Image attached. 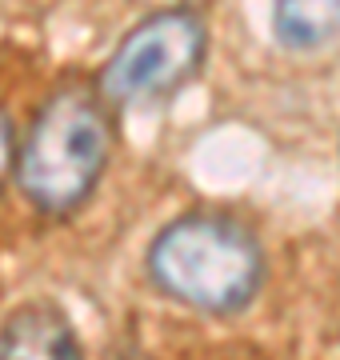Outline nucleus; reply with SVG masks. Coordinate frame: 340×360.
Instances as JSON below:
<instances>
[{"instance_id": "nucleus-5", "label": "nucleus", "mask_w": 340, "mask_h": 360, "mask_svg": "<svg viewBox=\"0 0 340 360\" xmlns=\"http://www.w3.org/2000/svg\"><path fill=\"white\" fill-rule=\"evenodd\" d=\"M273 37L288 52H320L340 40V0H273Z\"/></svg>"}, {"instance_id": "nucleus-7", "label": "nucleus", "mask_w": 340, "mask_h": 360, "mask_svg": "<svg viewBox=\"0 0 340 360\" xmlns=\"http://www.w3.org/2000/svg\"><path fill=\"white\" fill-rule=\"evenodd\" d=\"M181 4H200V0H181Z\"/></svg>"}, {"instance_id": "nucleus-2", "label": "nucleus", "mask_w": 340, "mask_h": 360, "mask_svg": "<svg viewBox=\"0 0 340 360\" xmlns=\"http://www.w3.org/2000/svg\"><path fill=\"white\" fill-rule=\"evenodd\" d=\"M144 276L181 309L236 316L261 296L268 260L244 220L228 212H184L148 240Z\"/></svg>"}, {"instance_id": "nucleus-1", "label": "nucleus", "mask_w": 340, "mask_h": 360, "mask_svg": "<svg viewBox=\"0 0 340 360\" xmlns=\"http://www.w3.org/2000/svg\"><path fill=\"white\" fill-rule=\"evenodd\" d=\"M117 153V112L92 84H60L16 136L13 180L48 220H68L89 205Z\"/></svg>"}, {"instance_id": "nucleus-4", "label": "nucleus", "mask_w": 340, "mask_h": 360, "mask_svg": "<svg viewBox=\"0 0 340 360\" xmlns=\"http://www.w3.org/2000/svg\"><path fill=\"white\" fill-rule=\"evenodd\" d=\"M77 328L53 300H25L0 324V356H80Z\"/></svg>"}, {"instance_id": "nucleus-3", "label": "nucleus", "mask_w": 340, "mask_h": 360, "mask_svg": "<svg viewBox=\"0 0 340 360\" xmlns=\"http://www.w3.org/2000/svg\"><path fill=\"white\" fill-rule=\"evenodd\" d=\"M204 60H209V25L192 4H176L136 20L108 52L92 89L100 92V101L112 112L160 104L188 89L200 77Z\"/></svg>"}, {"instance_id": "nucleus-6", "label": "nucleus", "mask_w": 340, "mask_h": 360, "mask_svg": "<svg viewBox=\"0 0 340 360\" xmlns=\"http://www.w3.org/2000/svg\"><path fill=\"white\" fill-rule=\"evenodd\" d=\"M13 156H16V124L13 116L0 108V184L13 176Z\"/></svg>"}]
</instances>
